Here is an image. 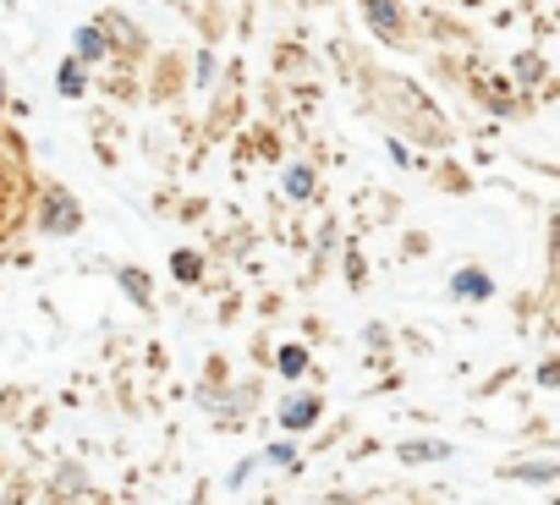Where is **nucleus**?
<instances>
[{
  "mask_svg": "<svg viewBox=\"0 0 560 505\" xmlns=\"http://www.w3.org/2000/svg\"><path fill=\"white\" fill-rule=\"evenodd\" d=\"M303 368H308V352H303V347H287V352H280V374H292V379H298Z\"/></svg>",
  "mask_w": 560,
  "mask_h": 505,
  "instance_id": "9b49d317",
  "label": "nucleus"
},
{
  "mask_svg": "<svg viewBox=\"0 0 560 505\" xmlns=\"http://www.w3.org/2000/svg\"><path fill=\"white\" fill-rule=\"evenodd\" d=\"M287 192H292V198H308V192H314V171H308V165H292V171H287Z\"/></svg>",
  "mask_w": 560,
  "mask_h": 505,
  "instance_id": "0eeeda50",
  "label": "nucleus"
},
{
  "mask_svg": "<svg viewBox=\"0 0 560 505\" xmlns=\"http://www.w3.org/2000/svg\"><path fill=\"white\" fill-rule=\"evenodd\" d=\"M456 297H489V275H456Z\"/></svg>",
  "mask_w": 560,
  "mask_h": 505,
  "instance_id": "6e6552de",
  "label": "nucleus"
},
{
  "mask_svg": "<svg viewBox=\"0 0 560 505\" xmlns=\"http://www.w3.org/2000/svg\"><path fill=\"white\" fill-rule=\"evenodd\" d=\"M440 456H445L440 439H412V445H401V461H440Z\"/></svg>",
  "mask_w": 560,
  "mask_h": 505,
  "instance_id": "39448f33",
  "label": "nucleus"
},
{
  "mask_svg": "<svg viewBox=\"0 0 560 505\" xmlns=\"http://www.w3.org/2000/svg\"><path fill=\"white\" fill-rule=\"evenodd\" d=\"M78 220H83L78 198L61 192V187H45V198H39V225L56 231V236H67V231H78Z\"/></svg>",
  "mask_w": 560,
  "mask_h": 505,
  "instance_id": "f257e3e1",
  "label": "nucleus"
},
{
  "mask_svg": "<svg viewBox=\"0 0 560 505\" xmlns=\"http://www.w3.org/2000/svg\"><path fill=\"white\" fill-rule=\"evenodd\" d=\"M171 270H176V281H198V275H203V259H198V252H187V247H182L176 259H171Z\"/></svg>",
  "mask_w": 560,
  "mask_h": 505,
  "instance_id": "423d86ee",
  "label": "nucleus"
},
{
  "mask_svg": "<svg viewBox=\"0 0 560 505\" xmlns=\"http://www.w3.org/2000/svg\"><path fill=\"white\" fill-rule=\"evenodd\" d=\"M105 56V28H78V67Z\"/></svg>",
  "mask_w": 560,
  "mask_h": 505,
  "instance_id": "7ed1b4c3",
  "label": "nucleus"
},
{
  "mask_svg": "<svg viewBox=\"0 0 560 505\" xmlns=\"http://www.w3.org/2000/svg\"><path fill=\"white\" fill-rule=\"evenodd\" d=\"M121 286H127V292H132L138 303H149V281H143L138 270H121Z\"/></svg>",
  "mask_w": 560,
  "mask_h": 505,
  "instance_id": "f8f14e48",
  "label": "nucleus"
},
{
  "mask_svg": "<svg viewBox=\"0 0 560 505\" xmlns=\"http://www.w3.org/2000/svg\"><path fill=\"white\" fill-rule=\"evenodd\" d=\"M314 418H319V401L314 396H298V401L280 407V423H287V428H308Z\"/></svg>",
  "mask_w": 560,
  "mask_h": 505,
  "instance_id": "f03ea898",
  "label": "nucleus"
},
{
  "mask_svg": "<svg viewBox=\"0 0 560 505\" xmlns=\"http://www.w3.org/2000/svg\"><path fill=\"white\" fill-rule=\"evenodd\" d=\"M369 17L380 34H396L401 28V12H396V0H369Z\"/></svg>",
  "mask_w": 560,
  "mask_h": 505,
  "instance_id": "20e7f679",
  "label": "nucleus"
},
{
  "mask_svg": "<svg viewBox=\"0 0 560 505\" xmlns=\"http://www.w3.org/2000/svg\"><path fill=\"white\" fill-rule=\"evenodd\" d=\"M516 478H527V483H549V478H555V461H522Z\"/></svg>",
  "mask_w": 560,
  "mask_h": 505,
  "instance_id": "9d476101",
  "label": "nucleus"
},
{
  "mask_svg": "<svg viewBox=\"0 0 560 505\" xmlns=\"http://www.w3.org/2000/svg\"><path fill=\"white\" fill-rule=\"evenodd\" d=\"M83 83H89V78H83V67H78V61H67V67H61V94H72V99H78V94H83Z\"/></svg>",
  "mask_w": 560,
  "mask_h": 505,
  "instance_id": "1a4fd4ad",
  "label": "nucleus"
}]
</instances>
